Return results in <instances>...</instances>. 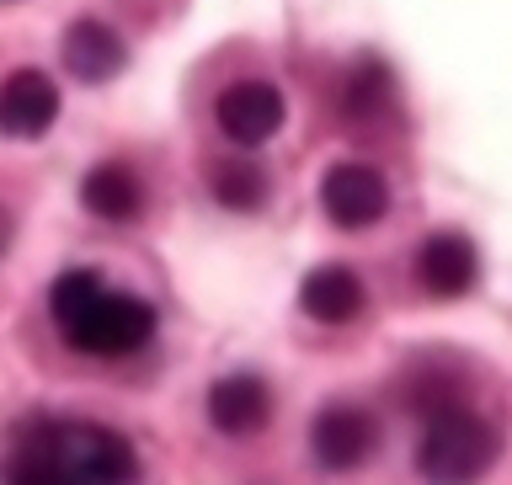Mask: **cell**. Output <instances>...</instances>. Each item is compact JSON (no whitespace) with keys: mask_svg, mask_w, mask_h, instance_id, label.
<instances>
[{"mask_svg":"<svg viewBox=\"0 0 512 485\" xmlns=\"http://www.w3.org/2000/svg\"><path fill=\"white\" fill-rule=\"evenodd\" d=\"M123 64H128V48L107 22H96V16L70 22V32H64V70L75 80H91L96 86V80H112Z\"/></svg>","mask_w":512,"mask_h":485,"instance_id":"obj_10","label":"cell"},{"mask_svg":"<svg viewBox=\"0 0 512 485\" xmlns=\"http://www.w3.org/2000/svg\"><path fill=\"white\" fill-rule=\"evenodd\" d=\"M80 203H86L96 219L128 224L144 208V182L128 160H102V166H91L86 182H80Z\"/></svg>","mask_w":512,"mask_h":485,"instance_id":"obj_11","label":"cell"},{"mask_svg":"<svg viewBox=\"0 0 512 485\" xmlns=\"http://www.w3.org/2000/svg\"><path fill=\"white\" fill-rule=\"evenodd\" d=\"M6 485H139V459L123 432L80 416H43L16 432Z\"/></svg>","mask_w":512,"mask_h":485,"instance_id":"obj_1","label":"cell"},{"mask_svg":"<svg viewBox=\"0 0 512 485\" xmlns=\"http://www.w3.org/2000/svg\"><path fill=\"white\" fill-rule=\"evenodd\" d=\"M320 208H326V219L336 230H368L390 208V187H384V176L374 166L342 160V166H331L320 176Z\"/></svg>","mask_w":512,"mask_h":485,"instance_id":"obj_4","label":"cell"},{"mask_svg":"<svg viewBox=\"0 0 512 485\" xmlns=\"http://www.w3.org/2000/svg\"><path fill=\"white\" fill-rule=\"evenodd\" d=\"M416 272H422V288L432 299H459V294H470L475 278H480V256L459 230H438V235L422 240Z\"/></svg>","mask_w":512,"mask_h":485,"instance_id":"obj_9","label":"cell"},{"mask_svg":"<svg viewBox=\"0 0 512 485\" xmlns=\"http://www.w3.org/2000/svg\"><path fill=\"white\" fill-rule=\"evenodd\" d=\"M59 118V86L43 70H16L0 80V134L38 139Z\"/></svg>","mask_w":512,"mask_h":485,"instance_id":"obj_7","label":"cell"},{"mask_svg":"<svg viewBox=\"0 0 512 485\" xmlns=\"http://www.w3.org/2000/svg\"><path fill=\"white\" fill-rule=\"evenodd\" d=\"M208 422H214L224 438H251L272 422V390L262 374H224L214 390H208Z\"/></svg>","mask_w":512,"mask_h":485,"instance_id":"obj_8","label":"cell"},{"mask_svg":"<svg viewBox=\"0 0 512 485\" xmlns=\"http://www.w3.org/2000/svg\"><path fill=\"white\" fill-rule=\"evenodd\" d=\"M411 406L422 411L416 470L427 485H475L502 454V432L486 411L470 406L464 384L448 368H416L406 384Z\"/></svg>","mask_w":512,"mask_h":485,"instance_id":"obj_2","label":"cell"},{"mask_svg":"<svg viewBox=\"0 0 512 485\" xmlns=\"http://www.w3.org/2000/svg\"><path fill=\"white\" fill-rule=\"evenodd\" d=\"M208 182H214V198H219L224 208H240V214L262 208V198H267V176H262V166H256V160H246V155H224L219 166L208 171Z\"/></svg>","mask_w":512,"mask_h":485,"instance_id":"obj_13","label":"cell"},{"mask_svg":"<svg viewBox=\"0 0 512 485\" xmlns=\"http://www.w3.org/2000/svg\"><path fill=\"white\" fill-rule=\"evenodd\" d=\"M310 448H315V459L326 464V470H358V464L379 448V422H374V411L336 400V406H326V411L315 416Z\"/></svg>","mask_w":512,"mask_h":485,"instance_id":"obj_5","label":"cell"},{"mask_svg":"<svg viewBox=\"0 0 512 485\" xmlns=\"http://www.w3.org/2000/svg\"><path fill=\"white\" fill-rule=\"evenodd\" d=\"M214 118L224 128V139H235L251 150V144H262L283 128V96H278V86H267V80H235V86L214 102Z\"/></svg>","mask_w":512,"mask_h":485,"instance_id":"obj_6","label":"cell"},{"mask_svg":"<svg viewBox=\"0 0 512 485\" xmlns=\"http://www.w3.org/2000/svg\"><path fill=\"white\" fill-rule=\"evenodd\" d=\"M390 70L384 64H352L347 70V91H342V112L352 123H368V118H384L390 112Z\"/></svg>","mask_w":512,"mask_h":485,"instance_id":"obj_14","label":"cell"},{"mask_svg":"<svg viewBox=\"0 0 512 485\" xmlns=\"http://www.w3.org/2000/svg\"><path fill=\"white\" fill-rule=\"evenodd\" d=\"M48 310H54L59 336L86 358H128L155 336V310L128 288H112L96 272H64L48 288Z\"/></svg>","mask_w":512,"mask_h":485,"instance_id":"obj_3","label":"cell"},{"mask_svg":"<svg viewBox=\"0 0 512 485\" xmlns=\"http://www.w3.org/2000/svg\"><path fill=\"white\" fill-rule=\"evenodd\" d=\"M6 240H11V219H6V208H0V251H6Z\"/></svg>","mask_w":512,"mask_h":485,"instance_id":"obj_15","label":"cell"},{"mask_svg":"<svg viewBox=\"0 0 512 485\" xmlns=\"http://www.w3.org/2000/svg\"><path fill=\"white\" fill-rule=\"evenodd\" d=\"M299 304H304V315L320 320V326H347V320H358V310H363V278L352 267L326 262L304 278Z\"/></svg>","mask_w":512,"mask_h":485,"instance_id":"obj_12","label":"cell"}]
</instances>
